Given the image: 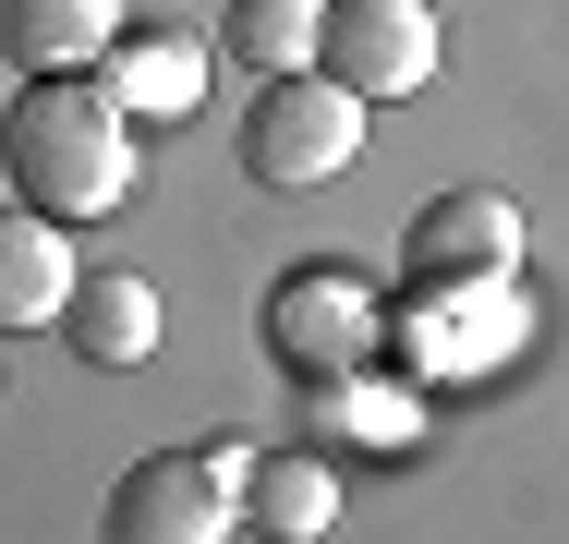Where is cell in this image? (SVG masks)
I'll return each instance as SVG.
<instances>
[{"label": "cell", "mask_w": 569, "mask_h": 544, "mask_svg": "<svg viewBox=\"0 0 569 544\" xmlns=\"http://www.w3.org/2000/svg\"><path fill=\"white\" fill-rule=\"evenodd\" d=\"M0 170L37 218L86 230L133 194V109L98 85V61L86 73H24L12 109H0Z\"/></svg>", "instance_id": "cell-1"}, {"label": "cell", "mask_w": 569, "mask_h": 544, "mask_svg": "<svg viewBox=\"0 0 569 544\" xmlns=\"http://www.w3.org/2000/svg\"><path fill=\"white\" fill-rule=\"evenodd\" d=\"M363 121H376V98H351L328 61L267 73V98L242 109V170L267 194H316V182H340L351 158H363Z\"/></svg>", "instance_id": "cell-2"}, {"label": "cell", "mask_w": 569, "mask_h": 544, "mask_svg": "<svg viewBox=\"0 0 569 544\" xmlns=\"http://www.w3.org/2000/svg\"><path fill=\"white\" fill-rule=\"evenodd\" d=\"M242 484H254L242 447H158L110 484V544H219L242 533Z\"/></svg>", "instance_id": "cell-3"}, {"label": "cell", "mask_w": 569, "mask_h": 544, "mask_svg": "<svg viewBox=\"0 0 569 544\" xmlns=\"http://www.w3.org/2000/svg\"><path fill=\"white\" fill-rule=\"evenodd\" d=\"M316 61L340 73L351 98H425L437 85V61H449V37H437V0H328V37H316Z\"/></svg>", "instance_id": "cell-4"}, {"label": "cell", "mask_w": 569, "mask_h": 544, "mask_svg": "<svg viewBox=\"0 0 569 544\" xmlns=\"http://www.w3.org/2000/svg\"><path fill=\"white\" fill-rule=\"evenodd\" d=\"M388 326H400L412 375H497L521 351V291L509 279H412V303Z\"/></svg>", "instance_id": "cell-5"}, {"label": "cell", "mask_w": 569, "mask_h": 544, "mask_svg": "<svg viewBox=\"0 0 569 544\" xmlns=\"http://www.w3.org/2000/svg\"><path fill=\"white\" fill-rule=\"evenodd\" d=\"M254 326H267V351L316 387V375L376 363V326H388V315H376V291H363L351 266H291V279L267 291V315H254Z\"/></svg>", "instance_id": "cell-6"}, {"label": "cell", "mask_w": 569, "mask_h": 544, "mask_svg": "<svg viewBox=\"0 0 569 544\" xmlns=\"http://www.w3.org/2000/svg\"><path fill=\"white\" fill-rule=\"evenodd\" d=\"M73 279H86V266H73V230L12 194V206H0V339L61 326V315H73Z\"/></svg>", "instance_id": "cell-7"}, {"label": "cell", "mask_w": 569, "mask_h": 544, "mask_svg": "<svg viewBox=\"0 0 569 544\" xmlns=\"http://www.w3.org/2000/svg\"><path fill=\"white\" fill-rule=\"evenodd\" d=\"M98 85L133 121H194V98H207V37L194 24H121L110 49H98Z\"/></svg>", "instance_id": "cell-8"}, {"label": "cell", "mask_w": 569, "mask_h": 544, "mask_svg": "<svg viewBox=\"0 0 569 544\" xmlns=\"http://www.w3.org/2000/svg\"><path fill=\"white\" fill-rule=\"evenodd\" d=\"M521 266V206L509 194H437L412 218V279H509Z\"/></svg>", "instance_id": "cell-9"}, {"label": "cell", "mask_w": 569, "mask_h": 544, "mask_svg": "<svg viewBox=\"0 0 569 544\" xmlns=\"http://www.w3.org/2000/svg\"><path fill=\"white\" fill-rule=\"evenodd\" d=\"M121 37V0H0V61L12 73H86Z\"/></svg>", "instance_id": "cell-10"}, {"label": "cell", "mask_w": 569, "mask_h": 544, "mask_svg": "<svg viewBox=\"0 0 569 544\" xmlns=\"http://www.w3.org/2000/svg\"><path fill=\"white\" fill-rule=\"evenodd\" d=\"M61 339H73L86 363H110V375H121V363H146V351H158V291H146L133 266H86V279H73Z\"/></svg>", "instance_id": "cell-11"}, {"label": "cell", "mask_w": 569, "mask_h": 544, "mask_svg": "<svg viewBox=\"0 0 569 544\" xmlns=\"http://www.w3.org/2000/svg\"><path fill=\"white\" fill-rule=\"evenodd\" d=\"M242 521H254V533L316 544L328 521H340V472H328V460H303V447H291V460H254V484H242Z\"/></svg>", "instance_id": "cell-12"}, {"label": "cell", "mask_w": 569, "mask_h": 544, "mask_svg": "<svg viewBox=\"0 0 569 544\" xmlns=\"http://www.w3.org/2000/svg\"><path fill=\"white\" fill-rule=\"evenodd\" d=\"M316 424L340 447H412L425 412H412V387H376V363H351V375H316Z\"/></svg>", "instance_id": "cell-13"}, {"label": "cell", "mask_w": 569, "mask_h": 544, "mask_svg": "<svg viewBox=\"0 0 569 544\" xmlns=\"http://www.w3.org/2000/svg\"><path fill=\"white\" fill-rule=\"evenodd\" d=\"M316 37H328V0H230V24H219V49L254 61V73H303Z\"/></svg>", "instance_id": "cell-14"}]
</instances>
